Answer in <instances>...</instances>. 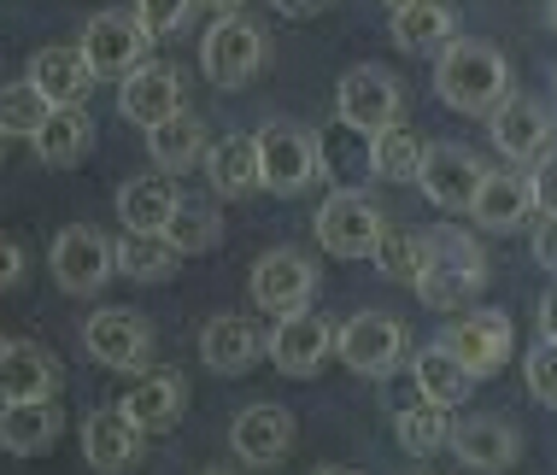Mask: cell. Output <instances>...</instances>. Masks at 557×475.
<instances>
[{
    "mask_svg": "<svg viewBox=\"0 0 557 475\" xmlns=\"http://www.w3.org/2000/svg\"><path fill=\"white\" fill-rule=\"evenodd\" d=\"M176 205H183V195H176V183L164 171L129 176V183L117 188V224H124L129 235H164Z\"/></svg>",
    "mask_w": 557,
    "mask_h": 475,
    "instance_id": "cell-25",
    "label": "cell"
},
{
    "mask_svg": "<svg viewBox=\"0 0 557 475\" xmlns=\"http://www.w3.org/2000/svg\"><path fill=\"white\" fill-rule=\"evenodd\" d=\"M117 112H124L129 124H141V129H159L164 117L183 112V77H176L171 65L129 71V77L117 83Z\"/></svg>",
    "mask_w": 557,
    "mask_h": 475,
    "instance_id": "cell-17",
    "label": "cell"
},
{
    "mask_svg": "<svg viewBox=\"0 0 557 475\" xmlns=\"http://www.w3.org/2000/svg\"><path fill=\"white\" fill-rule=\"evenodd\" d=\"M487 136H493V147H499L510 165H522V159H546V153H552L557 124H552V112L540 107V100L510 95L505 107L487 112Z\"/></svg>",
    "mask_w": 557,
    "mask_h": 475,
    "instance_id": "cell-15",
    "label": "cell"
},
{
    "mask_svg": "<svg viewBox=\"0 0 557 475\" xmlns=\"http://www.w3.org/2000/svg\"><path fill=\"white\" fill-rule=\"evenodd\" d=\"M206 176L223 200H247L264 188V171H259V136H223L212 141L206 153Z\"/></svg>",
    "mask_w": 557,
    "mask_h": 475,
    "instance_id": "cell-27",
    "label": "cell"
},
{
    "mask_svg": "<svg viewBox=\"0 0 557 475\" xmlns=\"http://www.w3.org/2000/svg\"><path fill=\"white\" fill-rule=\"evenodd\" d=\"M194 7L200 0H135V18L153 29V36H171V29H183L194 18Z\"/></svg>",
    "mask_w": 557,
    "mask_h": 475,
    "instance_id": "cell-39",
    "label": "cell"
},
{
    "mask_svg": "<svg viewBox=\"0 0 557 475\" xmlns=\"http://www.w3.org/2000/svg\"><path fill=\"white\" fill-rule=\"evenodd\" d=\"M59 393V359L36 340H7L0 352V399L18 405V399H53Z\"/></svg>",
    "mask_w": 557,
    "mask_h": 475,
    "instance_id": "cell-23",
    "label": "cell"
},
{
    "mask_svg": "<svg viewBox=\"0 0 557 475\" xmlns=\"http://www.w3.org/2000/svg\"><path fill=\"white\" fill-rule=\"evenodd\" d=\"M451 452H458V464H470L481 475H499L522 458V435L499 417H463L451 428Z\"/></svg>",
    "mask_w": 557,
    "mask_h": 475,
    "instance_id": "cell-22",
    "label": "cell"
},
{
    "mask_svg": "<svg viewBox=\"0 0 557 475\" xmlns=\"http://www.w3.org/2000/svg\"><path fill=\"white\" fill-rule=\"evenodd\" d=\"M0 352H7V335H0Z\"/></svg>",
    "mask_w": 557,
    "mask_h": 475,
    "instance_id": "cell-50",
    "label": "cell"
},
{
    "mask_svg": "<svg viewBox=\"0 0 557 475\" xmlns=\"http://www.w3.org/2000/svg\"><path fill=\"white\" fill-rule=\"evenodd\" d=\"M311 229H318L323 252H335V259H375V247H382V235H387V217L370 195L341 188V195H329L318 205Z\"/></svg>",
    "mask_w": 557,
    "mask_h": 475,
    "instance_id": "cell-3",
    "label": "cell"
},
{
    "mask_svg": "<svg viewBox=\"0 0 557 475\" xmlns=\"http://www.w3.org/2000/svg\"><path fill=\"white\" fill-rule=\"evenodd\" d=\"M88 147H95V124H88L83 107H53L48 124L36 129V159L53 171H71L88 159Z\"/></svg>",
    "mask_w": 557,
    "mask_h": 475,
    "instance_id": "cell-29",
    "label": "cell"
},
{
    "mask_svg": "<svg viewBox=\"0 0 557 475\" xmlns=\"http://www.w3.org/2000/svg\"><path fill=\"white\" fill-rule=\"evenodd\" d=\"M112 247H117V276H129V282H171L176 264H183V252L164 241V235H129L124 229V241H112Z\"/></svg>",
    "mask_w": 557,
    "mask_h": 475,
    "instance_id": "cell-34",
    "label": "cell"
},
{
    "mask_svg": "<svg viewBox=\"0 0 557 475\" xmlns=\"http://www.w3.org/2000/svg\"><path fill=\"white\" fill-rule=\"evenodd\" d=\"M335 352L358 376H387L405 359V323L387 317V311H358V317H346L335 329Z\"/></svg>",
    "mask_w": 557,
    "mask_h": 475,
    "instance_id": "cell-11",
    "label": "cell"
},
{
    "mask_svg": "<svg viewBox=\"0 0 557 475\" xmlns=\"http://www.w3.org/2000/svg\"><path fill=\"white\" fill-rule=\"evenodd\" d=\"M83 59L95 65V77H129V71L147 65V48H153V29H147L135 12H100L83 29Z\"/></svg>",
    "mask_w": 557,
    "mask_h": 475,
    "instance_id": "cell-9",
    "label": "cell"
},
{
    "mask_svg": "<svg viewBox=\"0 0 557 475\" xmlns=\"http://www.w3.org/2000/svg\"><path fill=\"white\" fill-rule=\"evenodd\" d=\"M188 405V382L176 370H135L129 393L117 399V411L135 423V428H171Z\"/></svg>",
    "mask_w": 557,
    "mask_h": 475,
    "instance_id": "cell-18",
    "label": "cell"
},
{
    "mask_svg": "<svg viewBox=\"0 0 557 475\" xmlns=\"http://www.w3.org/2000/svg\"><path fill=\"white\" fill-rule=\"evenodd\" d=\"M230 447L240 464L252 470H270L282 464V458L294 452V411L288 405H270V399H259V405H247L230 428Z\"/></svg>",
    "mask_w": 557,
    "mask_h": 475,
    "instance_id": "cell-16",
    "label": "cell"
},
{
    "mask_svg": "<svg viewBox=\"0 0 557 475\" xmlns=\"http://www.w3.org/2000/svg\"><path fill=\"white\" fill-rule=\"evenodd\" d=\"M529 212H534V183L522 171H487V176H481L475 205H470V217L481 229L510 235V229L529 224Z\"/></svg>",
    "mask_w": 557,
    "mask_h": 475,
    "instance_id": "cell-20",
    "label": "cell"
},
{
    "mask_svg": "<svg viewBox=\"0 0 557 475\" xmlns=\"http://www.w3.org/2000/svg\"><path fill=\"white\" fill-rule=\"evenodd\" d=\"M540 340H557V288L540 300Z\"/></svg>",
    "mask_w": 557,
    "mask_h": 475,
    "instance_id": "cell-43",
    "label": "cell"
},
{
    "mask_svg": "<svg viewBox=\"0 0 557 475\" xmlns=\"http://www.w3.org/2000/svg\"><path fill=\"white\" fill-rule=\"evenodd\" d=\"M200 65L218 88H247L264 65V29L252 18H240V12L235 18H218L200 36Z\"/></svg>",
    "mask_w": 557,
    "mask_h": 475,
    "instance_id": "cell-8",
    "label": "cell"
},
{
    "mask_svg": "<svg viewBox=\"0 0 557 475\" xmlns=\"http://www.w3.org/2000/svg\"><path fill=\"white\" fill-rule=\"evenodd\" d=\"M423 159H429V141L417 136L411 124H387L382 136H370V171L382 183H417L423 176Z\"/></svg>",
    "mask_w": 557,
    "mask_h": 475,
    "instance_id": "cell-30",
    "label": "cell"
},
{
    "mask_svg": "<svg viewBox=\"0 0 557 475\" xmlns=\"http://www.w3.org/2000/svg\"><path fill=\"white\" fill-rule=\"evenodd\" d=\"M481 176H487V165H481L470 147H458V141H434V147H429V159H423V176H417V188H423L429 205H441V212H470Z\"/></svg>",
    "mask_w": 557,
    "mask_h": 475,
    "instance_id": "cell-14",
    "label": "cell"
},
{
    "mask_svg": "<svg viewBox=\"0 0 557 475\" xmlns=\"http://www.w3.org/2000/svg\"><path fill=\"white\" fill-rule=\"evenodd\" d=\"M200 7H212V12H218V18H235V12H240V7H247V0H200Z\"/></svg>",
    "mask_w": 557,
    "mask_h": 475,
    "instance_id": "cell-45",
    "label": "cell"
},
{
    "mask_svg": "<svg viewBox=\"0 0 557 475\" xmlns=\"http://www.w3.org/2000/svg\"><path fill=\"white\" fill-rule=\"evenodd\" d=\"M259 171L270 195H306L323 171V147L299 124H264L259 129Z\"/></svg>",
    "mask_w": 557,
    "mask_h": 475,
    "instance_id": "cell-4",
    "label": "cell"
},
{
    "mask_svg": "<svg viewBox=\"0 0 557 475\" xmlns=\"http://www.w3.org/2000/svg\"><path fill=\"white\" fill-rule=\"evenodd\" d=\"M387 7H394V12H399V7H417V0H387Z\"/></svg>",
    "mask_w": 557,
    "mask_h": 475,
    "instance_id": "cell-47",
    "label": "cell"
},
{
    "mask_svg": "<svg viewBox=\"0 0 557 475\" xmlns=\"http://www.w3.org/2000/svg\"><path fill=\"white\" fill-rule=\"evenodd\" d=\"M529 183H534V212H540V217H557V153L540 159Z\"/></svg>",
    "mask_w": 557,
    "mask_h": 475,
    "instance_id": "cell-41",
    "label": "cell"
},
{
    "mask_svg": "<svg viewBox=\"0 0 557 475\" xmlns=\"http://www.w3.org/2000/svg\"><path fill=\"white\" fill-rule=\"evenodd\" d=\"M48 264H53V282L65 293H100L107 282L117 276V247L100 235L95 224H71V229H59L53 235V252H48Z\"/></svg>",
    "mask_w": 557,
    "mask_h": 475,
    "instance_id": "cell-5",
    "label": "cell"
},
{
    "mask_svg": "<svg viewBox=\"0 0 557 475\" xmlns=\"http://www.w3.org/2000/svg\"><path fill=\"white\" fill-rule=\"evenodd\" d=\"M451 29H458V18H451L446 0H417V7H399L394 12V41H399L405 53L446 48V41H458Z\"/></svg>",
    "mask_w": 557,
    "mask_h": 475,
    "instance_id": "cell-32",
    "label": "cell"
},
{
    "mask_svg": "<svg viewBox=\"0 0 557 475\" xmlns=\"http://www.w3.org/2000/svg\"><path fill=\"white\" fill-rule=\"evenodd\" d=\"M451 405H434V399H417V405H405L399 411V423H394V435H399V447L405 452H417V458H429V452H441L451 447Z\"/></svg>",
    "mask_w": 557,
    "mask_h": 475,
    "instance_id": "cell-35",
    "label": "cell"
},
{
    "mask_svg": "<svg viewBox=\"0 0 557 475\" xmlns=\"http://www.w3.org/2000/svg\"><path fill=\"white\" fill-rule=\"evenodd\" d=\"M65 435V411L53 399H18V405H0V447L12 458H41L53 452V440Z\"/></svg>",
    "mask_w": 557,
    "mask_h": 475,
    "instance_id": "cell-21",
    "label": "cell"
},
{
    "mask_svg": "<svg viewBox=\"0 0 557 475\" xmlns=\"http://www.w3.org/2000/svg\"><path fill=\"white\" fill-rule=\"evenodd\" d=\"M83 347H88V359L107 370H147V359H153V323L129 305H107L83 323Z\"/></svg>",
    "mask_w": 557,
    "mask_h": 475,
    "instance_id": "cell-10",
    "label": "cell"
},
{
    "mask_svg": "<svg viewBox=\"0 0 557 475\" xmlns=\"http://www.w3.org/2000/svg\"><path fill=\"white\" fill-rule=\"evenodd\" d=\"M276 12H288V18H311V12L323 7V0H270Z\"/></svg>",
    "mask_w": 557,
    "mask_h": 475,
    "instance_id": "cell-44",
    "label": "cell"
},
{
    "mask_svg": "<svg viewBox=\"0 0 557 475\" xmlns=\"http://www.w3.org/2000/svg\"><path fill=\"white\" fill-rule=\"evenodd\" d=\"M24 271H29V252H24V241H18V235H7V229H0V293H7V288H18Z\"/></svg>",
    "mask_w": 557,
    "mask_h": 475,
    "instance_id": "cell-40",
    "label": "cell"
},
{
    "mask_svg": "<svg viewBox=\"0 0 557 475\" xmlns=\"http://www.w3.org/2000/svg\"><path fill=\"white\" fill-rule=\"evenodd\" d=\"M200 359H206V370H218V376H247V370L264 359V335L252 329L247 317L223 311V317H212L200 329Z\"/></svg>",
    "mask_w": 557,
    "mask_h": 475,
    "instance_id": "cell-24",
    "label": "cell"
},
{
    "mask_svg": "<svg viewBox=\"0 0 557 475\" xmlns=\"http://www.w3.org/2000/svg\"><path fill=\"white\" fill-rule=\"evenodd\" d=\"M534 264L540 271H552L557 276V217H540V229H534Z\"/></svg>",
    "mask_w": 557,
    "mask_h": 475,
    "instance_id": "cell-42",
    "label": "cell"
},
{
    "mask_svg": "<svg viewBox=\"0 0 557 475\" xmlns=\"http://www.w3.org/2000/svg\"><path fill=\"white\" fill-rule=\"evenodd\" d=\"M434 264V235H417V229H387L382 247H375V271L399 288H417Z\"/></svg>",
    "mask_w": 557,
    "mask_h": 475,
    "instance_id": "cell-31",
    "label": "cell"
},
{
    "mask_svg": "<svg viewBox=\"0 0 557 475\" xmlns=\"http://www.w3.org/2000/svg\"><path fill=\"white\" fill-rule=\"evenodd\" d=\"M481 288H487V252H481V241H470L463 229H434V264L417 282V300L434 311H458Z\"/></svg>",
    "mask_w": 557,
    "mask_h": 475,
    "instance_id": "cell-2",
    "label": "cell"
},
{
    "mask_svg": "<svg viewBox=\"0 0 557 475\" xmlns=\"http://www.w3.org/2000/svg\"><path fill=\"white\" fill-rule=\"evenodd\" d=\"M522 376H529V393L540 405H557V340H540L529 359H522Z\"/></svg>",
    "mask_w": 557,
    "mask_h": 475,
    "instance_id": "cell-38",
    "label": "cell"
},
{
    "mask_svg": "<svg viewBox=\"0 0 557 475\" xmlns=\"http://www.w3.org/2000/svg\"><path fill=\"white\" fill-rule=\"evenodd\" d=\"M399 107H405L399 77H394V71H382V65H358V71H346L341 88H335V112H341V124H346V129H358V136H382L387 124H399Z\"/></svg>",
    "mask_w": 557,
    "mask_h": 475,
    "instance_id": "cell-7",
    "label": "cell"
},
{
    "mask_svg": "<svg viewBox=\"0 0 557 475\" xmlns=\"http://www.w3.org/2000/svg\"><path fill=\"white\" fill-rule=\"evenodd\" d=\"M434 95H441L451 112L487 117L493 107H505V100H510V65H505V53L493 48V41H470V36L446 41L441 65H434Z\"/></svg>",
    "mask_w": 557,
    "mask_h": 475,
    "instance_id": "cell-1",
    "label": "cell"
},
{
    "mask_svg": "<svg viewBox=\"0 0 557 475\" xmlns=\"http://www.w3.org/2000/svg\"><path fill=\"white\" fill-rule=\"evenodd\" d=\"M141 435L147 428H135L124 411H88L83 417V458H88V470H100V475H124L135 458H141Z\"/></svg>",
    "mask_w": 557,
    "mask_h": 475,
    "instance_id": "cell-19",
    "label": "cell"
},
{
    "mask_svg": "<svg viewBox=\"0 0 557 475\" xmlns=\"http://www.w3.org/2000/svg\"><path fill=\"white\" fill-rule=\"evenodd\" d=\"M252 288V305L270 311V317H294V311H311V293H318V264L294 247H276L252 264L247 276Z\"/></svg>",
    "mask_w": 557,
    "mask_h": 475,
    "instance_id": "cell-6",
    "label": "cell"
},
{
    "mask_svg": "<svg viewBox=\"0 0 557 475\" xmlns=\"http://www.w3.org/2000/svg\"><path fill=\"white\" fill-rule=\"evenodd\" d=\"M546 18H552V29H557V0H552V12H546Z\"/></svg>",
    "mask_w": 557,
    "mask_h": 475,
    "instance_id": "cell-48",
    "label": "cell"
},
{
    "mask_svg": "<svg viewBox=\"0 0 557 475\" xmlns=\"http://www.w3.org/2000/svg\"><path fill=\"white\" fill-rule=\"evenodd\" d=\"M264 352H270V364H276L282 376L306 382V376H318L323 359L335 352V323L318 317V311H294V317H276V329L264 335Z\"/></svg>",
    "mask_w": 557,
    "mask_h": 475,
    "instance_id": "cell-13",
    "label": "cell"
},
{
    "mask_svg": "<svg viewBox=\"0 0 557 475\" xmlns=\"http://www.w3.org/2000/svg\"><path fill=\"white\" fill-rule=\"evenodd\" d=\"M417 475H423V470H417Z\"/></svg>",
    "mask_w": 557,
    "mask_h": 475,
    "instance_id": "cell-53",
    "label": "cell"
},
{
    "mask_svg": "<svg viewBox=\"0 0 557 475\" xmlns=\"http://www.w3.org/2000/svg\"><path fill=\"white\" fill-rule=\"evenodd\" d=\"M318 475H358V470H346V464H323Z\"/></svg>",
    "mask_w": 557,
    "mask_h": 475,
    "instance_id": "cell-46",
    "label": "cell"
},
{
    "mask_svg": "<svg viewBox=\"0 0 557 475\" xmlns=\"http://www.w3.org/2000/svg\"><path fill=\"white\" fill-rule=\"evenodd\" d=\"M29 83L48 95V107H83L95 88V65L83 59V48H41L29 53Z\"/></svg>",
    "mask_w": 557,
    "mask_h": 475,
    "instance_id": "cell-26",
    "label": "cell"
},
{
    "mask_svg": "<svg viewBox=\"0 0 557 475\" xmlns=\"http://www.w3.org/2000/svg\"><path fill=\"white\" fill-rule=\"evenodd\" d=\"M0 141H7V136H0Z\"/></svg>",
    "mask_w": 557,
    "mask_h": 475,
    "instance_id": "cell-52",
    "label": "cell"
},
{
    "mask_svg": "<svg viewBox=\"0 0 557 475\" xmlns=\"http://www.w3.org/2000/svg\"><path fill=\"white\" fill-rule=\"evenodd\" d=\"M411 370H417V393L434 399V405H463V399H470V388H475V376H470V370H463L458 359H451L441 340L417 352Z\"/></svg>",
    "mask_w": 557,
    "mask_h": 475,
    "instance_id": "cell-33",
    "label": "cell"
},
{
    "mask_svg": "<svg viewBox=\"0 0 557 475\" xmlns=\"http://www.w3.org/2000/svg\"><path fill=\"white\" fill-rule=\"evenodd\" d=\"M147 153H153V165L164 176H183L194 165H206L212 141H206V124L194 112H176V117H164L159 129H147Z\"/></svg>",
    "mask_w": 557,
    "mask_h": 475,
    "instance_id": "cell-28",
    "label": "cell"
},
{
    "mask_svg": "<svg viewBox=\"0 0 557 475\" xmlns=\"http://www.w3.org/2000/svg\"><path fill=\"white\" fill-rule=\"evenodd\" d=\"M206 475H230V470H206Z\"/></svg>",
    "mask_w": 557,
    "mask_h": 475,
    "instance_id": "cell-49",
    "label": "cell"
},
{
    "mask_svg": "<svg viewBox=\"0 0 557 475\" xmlns=\"http://www.w3.org/2000/svg\"><path fill=\"white\" fill-rule=\"evenodd\" d=\"M164 241H171L183 259H194V252H212L223 241V217H218V205L212 200H188L171 212V224H164Z\"/></svg>",
    "mask_w": 557,
    "mask_h": 475,
    "instance_id": "cell-36",
    "label": "cell"
},
{
    "mask_svg": "<svg viewBox=\"0 0 557 475\" xmlns=\"http://www.w3.org/2000/svg\"><path fill=\"white\" fill-rule=\"evenodd\" d=\"M48 95H41L36 83H12V88H0V136H24V141H36V129L48 124Z\"/></svg>",
    "mask_w": 557,
    "mask_h": 475,
    "instance_id": "cell-37",
    "label": "cell"
},
{
    "mask_svg": "<svg viewBox=\"0 0 557 475\" xmlns=\"http://www.w3.org/2000/svg\"><path fill=\"white\" fill-rule=\"evenodd\" d=\"M441 347L458 359L470 376H499V370L510 364V347H517V329H510L505 311H463L458 323L441 335Z\"/></svg>",
    "mask_w": 557,
    "mask_h": 475,
    "instance_id": "cell-12",
    "label": "cell"
},
{
    "mask_svg": "<svg viewBox=\"0 0 557 475\" xmlns=\"http://www.w3.org/2000/svg\"><path fill=\"white\" fill-rule=\"evenodd\" d=\"M552 88H557V71H552Z\"/></svg>",
    "mask_w": 557,
    "mask_h": 475,
    "instance_id": "cell-51",
    "label": "cell"
}]
</instances>
